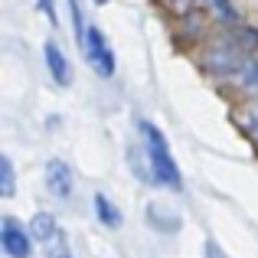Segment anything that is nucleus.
Returning a JSON list of instances; mask_svg holds the SVG:
<instances>
[{
    "instance_id": "nucleus-1",
    "label": "nucleus",
    "mask_w": 258,
    "mask_h": 258,
    "mask_svg": "<svg viewBox=\"0 0 258 258\" xmlns=\"http://www.w3.org/2000/svg\"><path fill=\"white\" fill-rule=\"evenodd\" d=\"M138 127H141V138H144V147H147L151 176L157 183H164V186H170V189H180L183 186V176H180V170H176V160L170 157V147H167L164 134H160L151 121H141Z\"/></svg>"
},
{
    "instance_id": "nucleus-2",
    "label": "nucleus",
    "mask_w": 258,
    "mask_h": 258,
    "mask_svg": "<svg viewBox=\"0 0 258 258\" xmlns=\"http://www.w3.org/2000/svg\"><path fill=\"white\" fill-rule=\"evenodd\" d=\"M82 49H85V59H88V66L95 69V76L108 79V76L114 72V52H111V46H108L105 33H101L98 26H88Z\"/></svg>"
},
{
    "instance_id": "nucleus-3",
    "label": "nucleus",
    "mask_w": 258,
    "mask_h": 258,
    "mask_svg": "<svg viewBox=\"0 0 258 258\" xmlns=\"http://www.w3.org/2000/svg\"><path fill=\"white\" fill-rule=\"evenodd\" d=\"M0 242H4V252L10 255V258H30L33 255V235H30V229H23L17 219H10V216L4 219Z\"/></svg>"
},
{
    "instance_id": "nucleus-4",
    "label": "nucleus",
    "mask_w": 258,
    "mask_h": 258,
    "mask_svg": "<svg viewBox=\"0 0 258 258\" xmlns=\"http://www.w3.org/2000/svg\"><path fill=\"white\" fill-rule=\"evenodd\" d=\"M30 235L39 242V245H46V248H62V232H59L56 219H52L49 213H36V216H33Z\"/></svg>"
},
{
    "instance_id": "nucleus-5",
    "label": "nucleus",
    "mask_w": 258,
    "mask_h": 258,
    "mask_svg": "<svg viewBox=\"0 0 258 258\" xmlns=\"http://www.w3.org/2000/svg\"><path fill=\"white\" fill-rule=\"evenodd\" d=\"M46 186H49V193H56V196H69L72 173H69V167H66L62 160H49V167H46Z\"/></svg>"
},
{
    "instance_id": "nucleus-6",
    "label": "nucleus",
    "mask_w": 258,
    "mask_h": 258,
    "mask_svg": "<svg viewBox=\"0 0 258 258\" xmlns=\"http://www.w3.org/2000/svg\"><path fill=\"white\" fill-rule=\"evenodd\" d=\"M43 52H46V69L56 79V85H69V59L62 56V49L56 43H46Z\"/></svg>"
},
{
    "instance_id": "nucleus-7",
    "label": "nucleus",
    "mask_w": 258,
    "mask_h": 258,
    "mask_svg": "<svg viewBox=\"0 0 258 258\" xmlns=\"http://www.w3.org/2000/svg\"><path fill=\"white\" fill-rule=\"evenodd\" d=\"M95 216H98V219L105 222L108 229L121 226V213L114 209V203L108 200V196H101V193H95Z\"/></svg>"
},
{
    "instance_id": "nucleus-8",
    "label": "nucleus",
    "mask_w": 258,
    "mask_h": 258,
    "mask_svg": "<svg viewBox=\"0 0 258 258\" xmlns=\"http://www.w3.org/2000/svg\"><path fill=\"white\" fill-rule=\"evenodd\" d=\"M0 193L13 196V167H10V157H0Z\"/></svg>"
},
{
    "instance_id": "nucleus-9",
    "label": "nucleus",
    "mask_w": 258,
    "mask_h": 258,
    "mask_svg": "<svg viewBox=\"0 0 258 258\" xmlns=\"http://www.w3.org/2000/svg\"><path fill=\"white\" fill-rule=\"evenodd\" d=\"M160 4H164V7H170V10H176V13H186L193 0H160Z\"/></svg>"
},
{
    "instance_id": "nucleus-10",
    "label": "nucleus",
    "mask_w": 258,
    "mask_h": 258,
    "mask_svg": "<svg viewBox=\"0 0 258 258\" xmlns=\"http://www.w3.org/2000/svg\"><path fill=\"white\" fill-rule=\"evenodd\" d=\"M95 4H108V0H95Z\"/></svg>"
},
{
    "instance_id": "nucleus-11",
    "label": "nucleus",
    "mask_w": 258,
    "mask_h": 258,
    "mask_svg": "<svg viewBox=\"0 0 258 258\" xmlns=\"http://www.w3.org/2000/svg\"><path fill=\"white\" fill-rule=\"evenodd\" d=\"M59 258H72V255H59Z\"/></svg>"
}]
</instances>
